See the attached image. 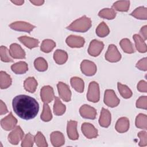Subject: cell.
<instances>
[{"label":"cell","instance_id":"cell-1","mask_svg":"<svg viewBox=\"0 0 147 147\" xmlns=\"http://www.w3.org/2000/svg\"><path fill=\"white\" fill-rule=\"evenodd\" d=\"M12 106L14 113L25 120L34 118L39 111V105L37 100L26 95L15 96L13 99Z\"/></svg>","mask_w":147,"mask_h":147},{"label":"cell","instance_id":"cell-2","mask_svg":"<svg viewBox=\"0 0 147 147\" xmlns=\"http://www.w3.org/2000/svg\"><path fill=\"white\" fill-rule=\"evenodd\" d=\"M91 26V20L89 17L83 16L80 18L74 21L67 29L74 32H86L90 29Z\"/></svg>","mask_w":147,"mask_h":147},{"label":"cell","instance_id":"cell-3","mask_svg":"<svg viewBox=\"0 0 147 147\" xmlns=\"http://www.w3.org/2000/svg\"><path fill=\"white\" fill-rule=\"evenodd\" d=\"M87 99L88 101L94 103L98 102L99 100V86L97 82L93 81L90 83L87 93Z\"/></svg>","mask_w":147,"mask_h":147},{"label":"cell","instance_id":"cell-4","mask_svg":"<svg viewBox=\"0 0 147 147\" xmlns=\"http://www.w3.org/2000/svg\"><path fill=\"white\" fill-rule=\"evenodd\" d=\"M103 100L105 104L110 107L117 106L120 102V100L117 97L114 91L111 89H108L105 91Z\"/></svg>","mask_w":147,"mask_h":147},{"label":"cell","instance_id":"cell-5","mask_svg":"<svg viewBox=\"0 0 147 147\" xmlns=\"http://www.w3.org/2000/svg\"><path fill=\"white\" fill-rule=\"evenodd\" d=\"M105 59L111 63L118 62L121 60V55L115 45L110 44L109 45L107 52L105 53Z\"/></svg>","mask_w":147,"mask_h":147},{"label":"cell","instance_id":"cell-6","mask_svg":"<svg viewBox=\"0 0 147 147\" xmlns=\"http://www.w3.org/2000/svg\"><path fill=\"white\" fill-rule=\"evenodd\" d=\"M80 69L82 73L85 75L91 76L95 74L97 68L94 62L88 60H84L80 64Z\"/></svg>","mask_w":147,"mask_h":147},{"label":"cell","instance_id":"cell-7","mask_svg":"<svg viewBox=\"0 0 147 147\" xmlns=\"http://www.w3.org/2000/svg\"><path fill=\"white\" fill-rule=\"evenodd\" d=\"M9 27L14 30L25 32L30 33V32L32 31L35 28V26L30 24L29 22L20 21H16L10 24L9 25Z\"/></svg>","mask_w":147,"mask_h":147},{"label":"cell","instance_id":"cell-8","mask_svg":"<svg viewBox=\"0 0 147 147\" xmlns=\"http://www.w3.org/2000/svg\"><path fill=\"white\" fill-rule=\"evenodd\" d=\"M24 132L20 126H17L14 128L8 135V140L13 145H17L20 141L23 138Z\"/></svg>","mask_w":147,"mask_h":147},{"label":"cell","instance_id":"cell-9","mask_svg":"<svg viewBox=\"0 0 147 147\" xmlns=\"http://www.w3.org/2000/svg\"><path fill=\"white\" fill-rule=\"evenodd\" d=\"M104 48V44L103 42L94 39L92 40L89 45L88 48V53L90 55L96 57L101 53Z\"/></svg>","mask_w":147,"mask_h":147},{"label":"cell","instance_id":"cell-10","mask_svg":"<svg viewBox=\"0 0 147 147\" xmlns=\"http://www.w3.org/2000/svg\"><path fill=\"white\" fill-rule=\"evenodd\" d=\"M17 123V119L13 116L11 112L1 121V127L6 131L13 129Z\"/></svg>","mask_w":147,"mask_h":147},{"label":"cell","instance_id":"cell-11","mask_svg":"<svg viewBox=\"0 0 147 147\" xmlns=\"http://www.w3.org/2000/svg\"><path fill=\"white\" fill-rule=\"evenodd\" d=\"M40 97L44 103H49L55 98L53 88L50 86H43L40 91Z\"/></svg>","mask_w":147,"mask_h":147},{"label":"cell","instance_id":"cell-12","mask_svg":"<svg viewBox=\"0 0 147 147\" xmlns=\"http://www.w3.org/2000/svg\"><path fill=\"white\" fill-rule=\"evenodd\" d=\"M57 87L60 97L65 102H69L71 99V91L68 86L63 82H60L57 83Z\"/></svg>","mask_w":147,"mask_h":147},{"label":"cell","instance_id":"cell-13","mask_svg":"<svg viewBox=\"0 0 147 147\" xmlns=\"http://www.w3.org/2000/svg\"><path fill=\"white\" fill-rule=\"evenodd\" d=\"M81 129L83 134L88 139L95 138L98 136V130L90 123H83L82 125Z\"/></svg>","mask_w":147,"mask_h":147},{"label":"cell","instance_id":"cell-14","mask_svg":"<svg viewBox=\"0 0 147 147\" xmlns=\"http://www.w3.org/2000/svg\"><path fill=\"white\" fill-rule=\"evenodd\" d=\"M79 113L82 117L90 119H95L97 114L96 109L88 105L82 106L79 109Z\"/></svg>","mask_w":147,"mask_h":147},{"label":"cell","instance_id":"cell-15","mask_svg":"<svg viewBox=\"0 0 147 147\" xmlns=\"http://www.w3.org/2000/svg\"><path fill=\"white\" fill-rule=\"evenodd\" d=\"M67 44L71 48H81L83 47L85 40L83 37L76 35H70L66 38Z\"/></svg>","mask_w":147,"mask_h":147},{"label":"cell","instance_id":"cell-16","mask_svg":"<svg viewBox=\"0 0 147 147\" xmlns=\"http://www.w3.org/2000/svg\"><path fill=\"white\" fill-rule=\"evenodd\" d=\"M11 57L14 59H25L26 53L21 47L17 43H13L10 46L9 50Z\"/></svg>","mask_w":147,"mask_h":147},{"label":"cell","instance_id":"cell-17","mask_svg":"<svg viewBox=\"0 0 147 147\" xmlns=\"http://www.w3.org/2000/svg\"><path fill=\"white\" fill-rule=\"evenodd\" d=\"M67 132L69 139L72 140H76L79 138L76 121L72 120L68 121L67 125Z\"/></svg>","mask_w":147,"mask_h":147},{"label":"cell","instance_id":"cell-18","mask_svg":"<svg viewBox=\"0 0 147 147\" xmlns=\"http://www.w3.org/2000/svg\"><path fill=\"white\" fill-rule=\"evenodd\" d=\"M111 121V115L110 112L105 108H102L100 117L99 119V123L100 126L103 127H108Z\"/></svg>","mask_w":147,"mask_h":147},{"label":"cell","instance_id":"cell-19","mask_svg":"<svg viewBox=\"0 0 147 147\" xmlns=\"http://www.w3.org/2000/svg\"><path fill=\"white\" fill-rule=\"evenodd\" d=\"M50 140L53 146H62L65 143V138L63 134L59 131H53L50 135Z\"/></svg>","mask_w":147,"mask_h":147},{"label":"cell","instance_id":"cell-20","mask_svg":"<svg viewBox=\"0 0 147 147\" xmlns=\"http://www.w3.org/2000/svg\"><path fill=\"white\" fill-rule=\"evenodd\" d=\"M130 126L129 120L126 117H121L118 119L115 124V130L120 133L126 132Z\"/></svg>","mask_w":147,"mask_h":147},{"label":"cell","instance_id":"cell-21","mask_svg":"<svg viewBox=\"0 0 147 147\" xmlns=\"http://www.w3.org/2000/svg\"><path fill=\"white\" fill-rule=\"evenodd\" d=\"M18 40L29 49H32L33 48L37 47L39 44L38 40L26 36H21L18 38Z\"/></svg>","mask_w":147,"mask_h":147},{"label":"cell","instance_id":"cell-22","mask_svg":"<svg viewBox=\"0 0 147 147\" xmlns=\"http://www.w3.org/2000/svg\"><path fill=\"white\" fill-rule=\"evenodd\" d=\"M137 50L140 53H145L147 51V46L144 40L138 34H135L133 36Z\"/></svg>","mask_w":147,"mask_h":147},{"label":"cell","instance_id":"cell-23","mask_svg":"<svg viewBox=\"0 0 147 147\" xmlns=\"http://www.w3.org/2000/svg\"><path fill=\"white\" fill-rule=\"evenodd\" d=\"M53 59L57 64L62 65L67 61L68 59V54L63 50L57 49L53 53Z\"/></svg>","mask_w":147,"mask_h":147},{"label":"cell","instance_id":"cell-24","mask_svg":"<svg viewBox=\"0 0 147 147\" xmlns=\"http://www.w3.org/2000/svg\"><path fill=\"white\" fill-rule=\"evenodd\" d=\"M38 83L34 77H29L26 79L24 83V87L28 92L33 93L35 92Z\"/></svg>","mask_w":147,"mask_h":147},{"label":"cell","instance_id":"cell-25","mask_svg":"<svg viewBox=\"0 0 147 147\" xmlns=\"http://www.w3.org/2000/svg\"><path fill=\"white\" fill-rule=\"evenodd\" d=\"M11 69L16 74H24L28 70V65L25 61H19L11 66Z\"/></svg>","mask_w":147,"mask_h":147},{"label":"cell","instance_id":"cell-26","mask_svg":"<svg viewBox=\"0 0 147 147\" xmlns=\"http://www.w3.org/2000/svg\"><path fill=\"white\" fill-rule=\"evenodd\" d=\"M54 99L55 102L53 105V113L56 115H62L65 112L66 107L64 104L62 103L58 97L55 96Z\"/></svg>","mask_w":147,"mask_h":147},{"label":"cell","instance_id":"cell-27","mask_svg":"<svg viewBox=\"0 0 147 147\" xmlns=\"http://www.w3.org/2000/svg\"><path fill=\"white\" fill-rule=\"evenodd\" d=\"M12 80L9 75L6 72L1 71L0 72V87L1 89H5L10 87L11 84Z\"/></svg>","mask_w":147,"mask_h":147},{"label":"cell","instance_id":"cell-28","mask_svg":"<svg viewBox=\"0 0 147 147\" xmlns=\"http://www.w3.org/2000/svg\"><path fill=\"white\" fill-rule=\"evenodd\" d=\"M71 86L78 92L82 93L84 91V83L83 79L79 77H72L70 80Z\"/></svg>","mask_w":147,"mask_h":147},{"label":"cell","instance_id":"cell-29","mask_svg":"<svg viewBox=\"0 0 147 147\" xmlns=\"http://www.w3.org/2000/svg\"><path fill=\"white\" fill-rule=\"evenodd\" d=\"M130 14L137 19L146 20L147 19V8L144 6H140L136 8Z\"/></svg>","mask_w":147,"mask_h":147},{"label":"cell","instance_id":"cell-30","mask_svg":"<svg viewBox=\"0 0 147 147\" xmlns=\"http://www.w3.org/2000/svg\"><path fill=\"white\" fill-rule=\"evenodd\" d=\"M116 12L113 8H104L98 13V16L103 18L113 20L116 16Z\"/></svg>","mask_w":147,"mask_h":147},{"label":"cell","instance_id":"cell-31","mask_svg":"<svg viewBox=\"0 0 147 147\" xmlns=\"http://www.w3.org/2000/svg\"><path fill=\"white\" fill-rule=\"evenodd\" d=\"M130 7L129 1H118L114 2L112 6L113 9L119 11H127Z\"/></svg>","mask_w":147,"mask_h":147},{"label":"cell","instance_id":"cell-32","mask_svg":"<svg viewBox=\"0 0 147 147\" xmlns=\"http://www.w3.org/2000/svg\"><path fill=\"white\" fill-rule=\"evenodd\" d=\"M56 47L55 42L51 39H45L42 41L41 45V51L45 53L51 52Z\"/></svg>","mask_w":147,"mask_h":147},{"label":"cell","instance_id":"cell-33","mask_svg":"<svg viewBox=\"0 0 147 147\" xmlns=\"http://www.w3.org/2000/svg\"><path fill=\"white\" fill-rule=\"evenodd\" d=\"M136 126L139 129H142L144 130L147 129V116L146 115L140 113L139 114L136 118L135 121Z\"/></svg>","mask_w":147,"mask_h":147},{"label":"cell","instance_id":"cell-34","mask_svg":"<svg viewBox=\"0 0 147 147\" xmlns=\"http://www.w3.org/2000/svg\"><path fill=\"white\" fill-rule=\"evenodd\" d=\"M117 87H118V90L119 92L120 95L123 98L128 99L132 96L133 95L132 91L125 84H122L119 82H118Z\"/></svg>","mask_w":147,"mask_h":147},{"label":"cell","instance_id":"cell-35","mask_svg":"<svg viewBox=\"0 0 147 147\" xmlns=\"http://www.w3.org/2000/svg\"><path fill=\"white\" fill-rule=\"evenodd\" d=\"M122 49L127 53H133L134 52V49L133 44L128 38H123L119 42Z\"/></svg>","mask_w":147,"mask_h":147},{"label":"cell","instance_id":"cell-36","mask_svg":"<svg viewBox=\"0 0 147 147\" xmlns=\"http://www.w3.org/2000/svg\"><path fill=\"white\" fill-rule=\"evenodd\" d=\"M34 65L35 68L40 72L45 71L48 69V67L47 61L41 57H37L35 59L34 61Z\"/></svg>","mask_w":147,"mask_h":147},{"label":"cell","instance_id":"cell-37","mask_svg":"<svg viewBox=\"0 0 147 147\" xmlns=\"http://www.w3.org/2000/svg\"><path fill=\"white\" fill-rule=\"evenodd\" d=\"M110 33V29L105 22H100L96 29V34L100 37L107 36Z\"/></svg>","mask_w":147,"mask_h":147},{"label":"cell","instance_id":"cell-38","mask_svg":"<svg viewBox=\"0 0 147 147\" xmlns=\"http://www.w3.org/2000/svg\"><path fill=\"white\" fill-rule=\"evenodd\" d=\"M40 118L44 122H49L52 119V115L51 109L47 103H44L43 109Z\"/></svg>","mask_w":147,"mask_h":147},{"label":"cell","instance_id":"cell-39","mask_svg":"<svg viewBox=\"0 0 147 147\" xmlns=\"http://www.w3.org/2000/svg\"><path fill=\"white\" fill-rule=\"evenodd\" d=\"M0 55H1V60L2 61L9 63V62H13V60L11 57L10 55L9 51L8 49L2 45L0 48Z\"/></svg>","mask_w":147,"mask_h":147},{"label":"cell","instance_id":"cell-40","mask_svg":"<svg viewBox=\"0 0 147 147\" xmlns=\"http://www.w3.org/2000/svg\"><path fill=\"white\" fill-rule=\"evenodd\" d=\"M34 142L38 147L48 146V144L46 139L43 134L40 131H38L36 135L34 136Z\"/></svg>","mask_w":147,"mask_h":147},{"label":"cell","instance_id":"cell-41","mask_svg":"<svg viewBox=\"0 0 147 147\" xmlns=\"http://www.w3.org/2000/svg\"><path fill=\"white\" fill-rule=\"evenodd\" d=\"M34 142V137L30 133L25 135L22 140L21 146L22 147H32Z\"/></svg>","mask_w":147,"mask_h":147},{"label":"cell","instance_id":"cell-42","mask_svg":"<svg viewBox=\"0 0 147 147\" xmlns=\"http://www.w3.org/2000/svg\"><path fill=\"white\" fill-rule=\"evenodd\" d=\"M136 107L139 109L146 110L147 109V97L146 96H140L136 102Z\"/></svg>","mask_w":147,"mask_h":147},{"label":"cell","instance_id":"cell-43","mask_svg":"<svg viewBox=\"0 0 147 147\" xmlns=\"http://www.w3.org/2000/svg\"><path fill=\"white\" fill-rule=\"evenodd\" d=\"M138 137L140 138V141L138 144L140 146H145L147 145V133L145 131H140L138 134Z\"/></svg>","mask_w":147,"mask_h":147},{"label":"cell","instance_id":"cell-44","mask_svg":"<svg viewBox=\"0 0 147 147\" xmlns=\"http://www.w3.org/2000/svg\"><path fill=\"white\" fill-rule=\"evenodd\" d=\"M146 57H144L142 59H141L140 60H139L137 64H136V67L142 71H146L147 70V64H146V62H147V60H146Z\"/></svg>","mask_w":147,"mask_h":147},{"label":"cell","instance_id":"cell-45","mask_svg":"<svg viewBox=\"0 0 147 147\" xmlns=\"http://www.w3.org/2000/svg\"><path fill=\"white\" fill-rule=\"evenodd\" d=\"M137 90L141 92H146L147 83L144 80H141L137 84Z\"/></svg>","mask_w":147,"mask_h":147},{"label":"cell","instance_id":"cell-46","mask_svg":"<svg viewBox=\"0 0 147 147\" xmlns=\"http://www.w3.org/2000/svg\"><path fill=\"white\" fill-rule=\"evenodd\" d=\"M8 112L7 107L3 102L1 100H0V115H2L3 114H6Z\"/></svg>","mask_w":147,"mask_h":147},{"label":"cell","instance_id":"cell-47","mask_svg":"<svg viewBox=\"0 0 147 147\" xmlns=\"http://www.w3.org/2000/svg\"><path fill=\"white\" fill-rule=\"evenodd\" d=\"M140 34L142 35V38L144 40H146L147 39V26L145 25L144 26H142L141 28V29H140Z\"/></svg>","mask_w":147,"mask_h":147},{"label":"cell","instance_id":"cell-48","mask_svg":"<svg viewBox=\"0 0 147 147\" xmlns=\"http://www.w3.org/2000/svg\"><path fill=\"white\" fill-rule=\"evenodd\" d=\"M30 2L35 6H41L44 3V1H42V0H41H41H39V1H37V0L30 1Z\"/></svg>","mask_w":147,"mask_h":147},{"label":"cell","instance_id":"cell-49","mask_svg":"<svg viewBox=\"0 0 147 147\" xmlns=\"http://www.w3.org/2000/svg\"><path fill=\"white\" fill-rule=\"evenodd\" d=\"M11 2H12V3H14L15 5H19V6H20V5H22L24 3V1L23 0H16V1H11Z\"/></svg>","mask_w":147,"mask_h":147}]
</instances>
